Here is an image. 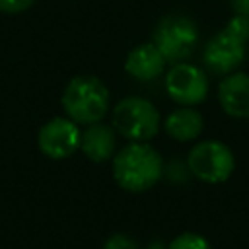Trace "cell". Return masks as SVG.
<instances>
[{
  "label": "cell",
  "mask_w": 249,
  "mask_h": 249,
  "mask_svg": "<svg viewBox=\"0 0 249 249\" xmlns=\"http://www.w3.org/2000/svg\"><path fill=\"white\" fill-rule=\"evenodd\" d=\"M163 173V161L156 148L148 142H128L113 156V177L117 185L128 193L152 189Z\"/></svg>",
  "instance_id": "cell-1"
},
{
  "label": "cell",
  "mask_w": 249,
  "mask_h": 249,
  "mask_svg": "<svg viewBox=\"0 0 249 249\" xmlns=\"http://www.w3.org/2000/svg\"><path fill=\"white\" fill-rule=\"evenodd\" d=\"M249 41V18L233 16L204 45L202 62L212 74L228 76L245 60Z\"/></svg>",
  "instance_id": "cell-2"
},
{
  "label": "cell",
  "mask_w": 249,
  "mask_h": 249,
  "mask_svg": "<svg viewBox=\"0 0 249 249\" xmlns=\"http://www.w3.org/2000/svg\"><path fill=\"white\" fill-rule=\"evenodd\" d=\"M62 109L78 124H93L103 121L109 111V88L97 76H76L62 91Z\"/></svg>",
  "instance_id": "cell-3"
},
{
  "label": "cell",
  "mask_w": 249,
  "mask_h": 249,
  "mask_svg": "<svg viewBox=\"0 0 249 249\" xmlns=\"http://www.w3.org/2000/svg\"><path fill=\"white\" fill-rule=\"evenodd\" d=\"M111 124L115 132L130 142H146L160 130V113L152 101L130 95L121 99L113 109Z\"/></svg>",
  "instance_id": "cell-4"
},
{
  "label": "cell",
  "mask_w": 249,
  "mask_h": 249,
  "mask_svg": "<svg viewBox=\"0 0 249 249\" xmlns=\"http://www.w3.org/2000/svg\"><path fill=\"white\" fill-rule=\"evenodd\" d=\"M152 43L160 49L167 62H185L198 45V27L183 14H169L163 16L154 27Z\"/></svg>",
  "instance_id": "cell-5"
},
{
  "label": "cell",
  "mask_w": 249,
  "mask_h": 249,
  "mask_svg": "<svg viewBox=\"0 0 249 249\" xmlns=\"http://www.w3.org/2000/svg\"><path fill=\"white\" fill-rule=\"evenodd\" d=\"M189 171L204 183H224L235 169V158L230 146L220 140H202L187 156Z\"/></svg>",
  "instance_id": "cell-6"
},
{
  "label": "cell",
  "mask_w": 249,
  "mask_h": 249,
  "mask_svg": "<svg viewBox=\"0 0 249 249\" xmlns=\"http://www.w3.org/2000/svg\"><path fill=\"white\" fill-rule=\"evenodd\" d=\"M165 91L175 103L183 107H195L208 95V78L200 66L177 62L165 74Z\"/></svg>",
  "instance_id": "cell-7"
},
{
  "label": "cell",
  "mask_w": 249,
  "mask_h": 249,
  "mask_svg": "<svg viewBox=\"0 0 249 249\" xmlns=\"http://www.w3.org/2000/svg\"><path fill=\"white\" fill-rule=\"evenodd\" d=\"M80 140L82 130L78 128V123L68 117H54L47 121L37 134L39 150L51 160L70 158L80 148Z\"/></svg>",
  "instance_id": "cell-8"
},
{
  "label": "cell",
  "mask_w": 249,
  "mask_h": 249,
  "mask_svg": "<svg viewBox=\"0 0 249 249\" xmlns=\"http://www.w3.org/2000/svg\"><path fill=\"white\" fill-rule=\"evenodd\" d=\"M218 101L226 115L249 119V74L231 72L218 84Z\"/></svg>",
  "instance_id": "cell-9"
},
{
  "label": "cell",
  "mask_w": 249,
  "mask_h": 249,
  "mask_svg": "<svg viewBox=\"0 0 249 249\" xmlns=\"http://www.w3.org/2000/svg\"><path fill=\"white\" fill-rule=\"evenodd\" d=\"M165 56L160 53V49L150 41L136 45L124 58V72L138 80V82H150L158 78L165 68Z\"/></svg>",
  "instance_id": "cell-10"
},
{
  "label": "cell",
  "mask_w": 249,
  "mask_h": 249,
  "mask_svg": "<svg viewBox=\"0 0 249 249\" xmlns=\"http://www.w3.org/2000/svg\"><path fill=\"white\" fill-rule=\"evenodd\" d=\"M115 144H117V136H115L113 124H105L103 121H99V123L88 124V128L82 132L80 150L88 160L95 163H103L109 158H113Z\"/></svg>",
  "instance_id": "cell-11"
},
{
  "label": "cell",
  "mask_w": 249,
  "mask_h": 249,
  "mask_svg": "<svg viewBox=\"0 0 249 249\" xmlns=\"http://www.w3.org/2000/svg\"><path fill=\"white\" fill-rule=\"evenodd\" d=\"M165 132L177 142H191L200 136L204 128V117L195 107H179L171 111L163 121Z\"/></svg>",
  "instance_id": "cell-12"
},
{
  "label": "cell",
  "mask_w": 249,
  "mask_h": 249,
  "mask_svg": "<svg viewBox=\"0 0 249 249\" xmlns=\"http://www.w3.org/2000/svg\"><path fill=\"white\" fill-rule=\"evenodd\" d=\"M169 249H210V243L206 237L198 235V233H193V231H187V233H181L177 235Z\"/></svg>",
  "instance_id": "cell-13"
},
{
  "label": "cell",
  "mask_w": 249,
  "mask_h": 249,
  "mask_svg": "<svg viewBox=\"0 0 249 249\" xmlns=\"http://www.w3.org/2000/svg\"><path fill=\"white\" fill-rule=\"evenodd\" d=\"M103 249H138V245L134 243L132 237H128L124 233H115L105 241Z\"/></svg>",
  "instance_id": "cell-14"
},
{
  "label": "cell",
  "mask_w": 249,
  "mask_h": 249,
  "mask_svg": "<svg viewBox=\"0 0 249 249\" xmlns=\"http://www.w3.org/2000/svg\"><path fill=\"white\" fill-rule=\"evenodd\" d=\"M35 0H0V12L4 14H19L31 8Z\"/></svg>",
  "instance_id": "cell-15"
}]
</instances>
